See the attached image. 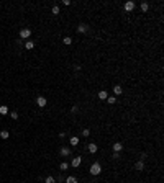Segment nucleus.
Returning a JSON list of instances; mask_svg holds the SVG:
<instances>
[{"label": "nucleus", "instance_id": "obj_3", "mask_svg": "<svg viewBox=\"0 0 164 183\" xmlns=\"http://www.w3.org/2000/svg\"><path fill=\"white\" fill-rule=\"evenodd\" d=\"M36 105L39 106V108H44L46 106V98L44 97H38L36 98Z\"/></svg>", "mask_w": 164, "mask_h": 183}, {"label": "nucleus", "instance_id": "obj_7", "mask_svg": "<svg viewBox=\"0 0 164 183\" xmlns=\"http://www.w3.org/2000/svg\"><path fill=\"white\" fill-rule=\"evenodd\" d=\"M89 152H90V154H95V152H97V146H95V144H89Z\"/></svg>", "mask_w": 164, "mask_h": 183}, {"label": "nucleus", "instance_id": "obj_14", "mask_svg": "<svg viewBox=\"0 0 164 183\" xmlns=\"http://www.w3.org/2000/svg\"><path fill=\"white\" fill-rule=\"evenodd\" d=\"M135 167H136V170H143V168H145V165H143V162H141V160H139V162H136V165H135Z\"/></svg>", "mask_w": 164, "mask_h": 183}, {"label": "nucleus", "instance_id": "obj_5", "mask_svg": "<svg viewBox=\"0 0 164 183\" xmlns=\"http://www.w3.org/2000/svg\"><path fill=\"white\" fill-rule=\"evenodd\" d=\"M133 8H135V3H133V2H126V3H125V10H126V11H131Z\"/></svg>", "mask_w": 164, "mask_h": 183}, {"label": "nucleus", "instance_id": "obj_24", "mask_svg": "<svg viewBox=\"0 0 164 183\" xmlns=\"http://www.w3.org/2000/svg\"><path fill=\"white\" fill-rule=\"evenodd\" d=\"M59 13V7H53V15H57Z\"/></svg>", "mask_w": 164, "mask_h": 183}, {"label": "nucleus", "instance_id": "obj_22", "mask_svg": "<svg viewBox=\"0 0 164 183\" xmlns=\"http://www.w3.org/2000/svg\"><path fill=\"white\" fill-rule=\"evenodd\" d=\"M89 134H90V131H89V129H84V131H82V136H84V137H87Z\"/></svg>", "mask_w": 164, "mask_h": 183}, {"label": "nucleus", "instance_id": "obj_8", "mask_svg": "<svg viewBox=\"0 0 164 183\" xmlns=\"http://www.w3.org/2000/svg\"><path fill=\"white\" fill-rule=\"evenodd\" d=\"M113 93H115V95H121V93H123V90H121V87H120V85H117V87L113 88Z\"/></svg>", "mask_w": 164, "mask_h": 183}, {"label": "nucleus", "instance_id": "obj_23", "mask_svg": "<svg viewBox=\"0 0 164 183\" xmlns=\"http://www.w3.org/2000/svg\"><path fill=\"white\" fill-rule=\"evenodd\" d=\"M67 167H69V164L63 162V164H61V170H67Z\"/></svg>", "mask_w": 164, "mask_h": 183}, {"label": "nucleus", "instance_id": "obj_11", "mask_svg": "<svg viewBox=\"0 0 164 183\" xmlns=\"http://www.w3.org/2000/svg\"><path fill=\"white\" fill-rule=\"evenodd\" d=\"M77 144H79V137H71V146H77Z\"/></svg>", "mask_w": 164, "mask_h": 183}, {"label": "nucleus", "instance_id": "obj_13", "mask_svg": "<svg viewBox=\"0 0 164 183\" xmlns=\"http://www.w3.org/2000/svg\"><path fill=\"white\" fill-rule=\"evenodd\" d=\"M99 98H100V100H105V98H107V92H99Z\"/></svg>", "mask_w": 164, "mask_h": 183}, {"label": "nucleus", "instance_id": "obj_2", "mask_svg": "<svg viewBox=\"0 0 164 183\" xmlns=\"http://www.w3.org/2000/svg\"><path fill=\"white\" fill-rule=\"evenodd\" d=\"M30 34H31V31H30L28 28H23V29L20 31V38H21V39H26V38H30Z\"/></svg>", "mask_w": 164, "mask_h": 183}, {"label": "nucleus", "instance_id": "obj_18", "mask_svg": "<svg viewBox=\"0 0 164 183\" xmlns=\"http://www.w3.org/2000/svg\"><path fill=\"white\" fill-rule=\"evenodd\" d=\"M33 46H35V44H33L31 41H28L26 44H25V47H26V49H33Z\"/></svg>", "mask_w": 164, "mask_h": 183}, {"label": "nucleus", "instance_id": "obj_6", "mask_svg": "<svg viewBox=\"0 0 164 183\" xmlns=\"http://www.w3.org/2000/svg\"><path fill=\"white\" fill-rule=\"evenodd\" d=\"M123 149V146L120 144V142H117V144H113V152H120Z\"/></svg>", "mask_w": 164, "mask_h": 183}, {"label": "nucleus", "instance_id": "obj_1", "mask_svg": "<svg viewBox=\"0 0 164 183\" xmlns=\"http://www.w3.org/2000/svg\"><path fill=\"white\" fill-rule=\"evenodd\" d=\"M100 172H102V165L99 164V162L92 164V167H90V173H92V175H99Z\"/></svg>", "mask_w": 164, "mask_h": 183}, {"label": "nucleus", "instance_id": "obj_20", "mask_svg": "<svg viewBox=\"0 0 164 183\" xmlns=\"http://www.w3.org/2000/svg\"><path fill=\"white\" fill-rule=\"evenodd\" d=\"M148 8H149V5H148V3H141V10H143V11H146Z\"/></svg>", "mask_w": 164, "mask_h": 183}, {"label": "nucleus", "instance_id": "obj_4", "mask_svg": "<svg viewBox=\"0 0 164 183\" xmlns=\"http://www.w3.org/2000/svg\"><path fill=\"white\" fill-rule=\"evenodd\" d=\"M81 162H82V159H81V157H74V159H72V162H71V165H72L74 168H76V167H79V165H81Z\"/></svg>", "mask_w": 164, "mask_h": 183}, {"label": "nucleus", "instance_id": "obj_19", "mask_svg": "<svg viewBox=\"0 0 164 183\" xmlns=\"http://www.w3.org/2000/svg\"><path fill=\"white\" fill-rule=\"evenodd\" d=\"M44 182H46V183H54V177H48Z\"/></svg>", "mask_w": 164, "mask_h": 183}, {"label": "nucleus", "instance_id": "obj_12", "mask_svg": "<svg viewBox=\"0 0 164 183\" xmlns=\"http://www.w3.org/2000/svg\"><path fill=\"white\" fill-rule=\"evenodd\" d=\"M8 136H10L8 131H2V132H0V137H2V139H8Z\"/></svg>", "mask_w": 164, "mask_h": 183}, {"label": "nucleus", "instance_id": "obj_25", "mask_svg": "<svg viewBox=\"0 0 164 183\" xmlns=\"http://www.w3.org/2000/svg\"><path fill=\"white\" fill-rule=\"evenodd\" d=\"M10 116H12V119H18V113H15V111H13Z\"/></svg>", "mask_w": 164, "mask_h": 183}, {"label": "nucleus", "instance_id": "obj_21", "mask_svg": "<svg viewBox=\"0 0 164 183\" xmlns=\"http://www.w3.org/2000/svg\"><path fill=\"white\" fill-rule=\"evenodd\" d=\"M107 101H108L110 105H113V103H115V97H108V98H107Z\"/></svg>", "mask_w": 164, "mask_h": 183}, {"label": "nucleus", "instance_id": "obj_16", "mask_svg": "<svg viewBox=\"0 0 164 183\" xmlns=\"http://www.w3.org/2000/svg\"><path fill=\"white\" fill-rule=\"evenodd\" d=\"M79 31H81V33H85V31H87V25H79Z\"/></svg>", "mask_w": 164, "mask_h": 183}, {"label": "nucleus", "instance_id": "obj_10", "mask_svg": "<svg viewBox=\"0 0 164 183\" xmlns=\"http://www.w3.org/2000/svg\"><path fill=\"white\" fill-rule=\"evenodd\" d=\"M7 113H8V108H7L5 105H2V106H0V114H7Z\"/></svg>", "mask_w": 164, "mask_h": 183}, {"label": "nucleus", "instance_id": "obj_9", "mask_svg": "<svg viewBox=\"0 0 164 183\" xmlns=\"http://www.w3.org/2000/svg\"><path fill=\"white\" fill-rule=\"evenodd\" d=\"M69 154H71V150H69L67 147H63V149H61V155H69Z\"/></svg>", "mask_w": 164, "mask_h": 183}, {"label": "nucleus", "instance_id": "obj_15", "mask_svg": "<svg viewBox=\"0 0 164 183\" xmlns=\"http://www.w3.org/2000/svg\"><path fill=\"white\" fill-rule=\"evenodd\" d=\"M66 183H77V180H76V177H67Z\"/></svg>", "mask_w": 164, "mask_h": 183}, {"label": "nucleus", "instance_id": "obj_17", "mask_svg": "<svg viewBox=\"0 0 164 183\" xmlns=\"http://www.w3.org/2000/svg\"><path fill=\"white\" fill-rule=\"evenodd\" d=\"M63 41H64V44H67V46H69V44H71V43H72V39H71V38H69V36H66V38H64V39H63Z\"/></svg>", "mask_w": 164, "mask_h": 183}]
</instances>
